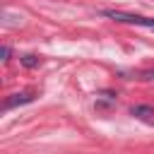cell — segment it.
Instances as JSON below:
<instances>
[{"instance_id":"obj_3","label":"cell","mask_w":154,"mask_h":154,"mask_svg":"<svg viewBox=\"0 0 154 154\" xmlns=\"http://www.w3.org/2000/svg\"><path fill=\"white\" fill-rule=\"evenodd\" d=\"M132 116H137V118H144V120L154 123V111H152L149 106H135V108H132Z\"/></svg>"},{"instance_id":"obj_1","label":"cell","mask_w":154,"mask_h":154,"mask_svg":"<svg viewBox=\"0 0 154 154\" xmlns=\"http://www.w3.org/2000/svg\"><path fill=\"white\" fill-rule=\"evenodd\" d=\"M103 17L113 19V22H125V24H137V26H149L154 29V19L152 17H142V14H130V12H120V10H103Z\"/></svg>"},{"instance_id":"obj_2","label":"cell","mask_w":154,"mask_h":154,"mask_svg":"<svg viewBox=\"0 0 154 154\" xmlns=\"http://www.w3.org/2000/svg\"><path fill=\"white\" fill-rule=\"evenodd\" d=\"M29 101H34V91H17V94H10L7 99H5V111H10V108H14V106H22V103H29Z\"/></svg>"},{"instance_id":"obj_5","label":"cell","mask_w":154,"mask_h":154,"mask_svg":"<svg viewBox=\"0 0 154 154\" xmlns=\"http://www.w3.org/2000/svg\"><path fill=\"white\" fill-rule=\"evenodd\" d=\"M2 58H5V60H10V48H7V46L2 48Z\"/></svg>"},{"instance_id":"obj_4","label":"cell","mask_w":154,"mask_h":154,"mask_svg":"<svg viewBox=\"0 0 154 154\" xmlns=\"http://www.w3.org/2000/svg\"><path fill=\"white\" fill-rule=\"evenodd\" d=\"M22 63H24L26 67H36V65L41 63V58H36V55H24V58H22Z\"/></svg>"}]
</instances>
